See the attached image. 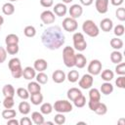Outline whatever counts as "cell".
I'll use <instances>...</instances> for the list:
<instances>
[{"label": "cell", "instance_id": "60d3db41", "mask_svg": "<svg viewBox=\"0 0 125 125\" xmlns=\"http://www.w3.org/2000/svg\"><path fill=\"white\" fill-rule=\"evenodd\" d=\"M14 104H15L14 97H5L3 101V106L5 108H13Z\"/></svg>", "mask_w": 125, "mask_h": 125}, {"label": "cell", "instance_id": "f6af8a7d", "mask_svg": "<svg viewBox=\"0 0 125 125\" xmlns=\"http://www.w3.org/2000/svg\"><path fill=\"white\" fill-rule=\"evenodd\" d=\"M124 31H125V28H124V26H123L122 24H117V25L114 27V29H113V32H114V34H115L117 37L122 36V35L124 34Z\"/></svg>", "mask_w": 125, "mask_h": 125}, {"label": "cell", "instance_id": "2e32d148", "mask_svg": "<svg viewBox=\"0 0 125 125\" xmlns=\"http://www.w3.org/2000/svg\"><path fill=\"white\" fill-rule=\"evenodd\" d=\"M22 76L26 80H32L36 76V70L31 66H26L22 69Z\"/></svg>", "mask_w": 125, "mask_h": 125}, {"label": "cell", "instance_id": "ee69618b", "mask_svg": "<svg viewBox=\"0 0 125 125\" xmlns=\"http://www.w3.org/2000/svg\"><path fill=\"white\" fill-rule=\"evenodd\" d=\"M115 72L118 75H125V63L124 62H119L115 66Z\"/></svg>", "mask_w": 125, "mask_h": 125}, {"label": "cell", "instance_id": "3957f363", "mask_svg": "<svg viewBox=\"0 0 125 125\" xmlns=\"http://www.w3.org/2000/svg\"><path fill=\"white\" fill-rule=\"evenodd\" d=\"M82 30L85 34L90 37H97L100 33V29L98 25L92 20H86L82 24Z\"/></svg>", "mask_w": 125, "mask_h": 125}, {"label": "cell", "instance_id": "9f6ffc18", "mask_svg": "<svg viewBox=\"0 0 125 125\" xmlns=\"http://www.w3.org/2000/svg\"><path fill=\"white\" fill-rule=\"evenodd\" d=\"M3 23H4V18H3L2 16H0V26H1Z\"/></svg>", "mask_w": 125, "mask_h": 125}, {"label": "cell", "instance_id": "8d00e7d4", "mask_svg": "<svg viewBox=\"0 0 125 125\" xmlns=\"http://www.w3.org/2000/svg\"><path fill=\"white\" fill-rule=\"evenodd\" d=\"M94 112H96V113L99 114V115H104V114L107 112V106L105 105V104L100 102L99 104L97 105L96 109L94 110Z\"/></svg>", "mask_w": 125, "mask_h": 125}, {"label": "cell", "instance_id": "5b68a950", "mask_svg": "<svg viewBox=\"0 0 125 125\" xmlns=\"http://www.w3.org/2000/svg\"><path fill=\"white\" fill-rule=\"evenodd\" d=\"M72 40H73V47L75 50L82 52L84 50H86L87 48V42L84 38L83 33L81 32H75L72 36Z\"/></svg>", "mask_w": 125, "mask_h": 125}, {"label": "cell", "instance_id": "e575fe53", "mask_svg": "<svg viewBox=\"0 0 125 125\" xmlns=\"http://www.w3.org/2000/svg\"><path fill=\"white\" fill-rule=\"evenodd\" d=\"M17 95L19 96V98H21L22 100H27L30 96L28 90L25 88H22V87H20L17 89Z\"/></svg>", "mask_w": 125, "mask_h": 125}, {"label": "cell", "instance_id": "6f0895ef", "mask_svg": "<svg viewBox=\"0 0 125 125\" xmlns=\"http://www.w3.org/2000/svg\"><path fill=\"white\" fill-rule=\"evenodd\" d=\"M44 124H49V125H53V124H54V122H52V121H47V122H44Z\"/></svg>", "mask_w": 125, "mask_h": 125}, {"label": "cell", "instance_id": "d590c367", "mask_svg": "<svg viewBox=\"0 0 125 125\" xmlns=\"http://www.w3.org/2000/svg\"><path fill=\"white\" fill-rule=\"evenodd\" d=\"M53 111V105L50 103H44L40 106V112L42 114H50Z\"/></svg>", "mask_w": 125, "mask_h": 125}, {"label": "cell", "instance_id": "52a82bcc", "mask_svg": "<svg viewBox=\"0 0 125 125\" xmlns=\"http://www.w3.org/2000/svg\"><path fill=\"white\" fill-rule=\"evenodd\" d=\"M78 27V23L75 19L67 17L62 21V28L67 32H74Z\"/></svg>", "mask_w": 125, "mask_h": 125}, {"label": "cell", "instance_id": "74e56055", "mask_svg": "<svg viewBox=\"0 0 125 125\" xmlns=\"http://www.w3.org/2000/svg\"><path fill=\"white\" fill-rule=\"evenodd\" d=\"M35 79H36V81L41 85H43V84H46L47 82H48V75L46 74V73H44L43 71H41V72H38V74H36V76H35Z\"/></svg>", "mask_w": 125, "mask_h": 125}, {"label": "cell", "instance_id": "c3c4849f", "mask_svg": "<svg viewBox=\"0 0 125 125\" xmlns=\"http://www.w3.org/2000/svg\"><path fill=\"white\" fill-rule=\"evenodd\" d=\"M40 5L44 8H50L54 5V0H40Z\"/></svg>", "mask_w": 125, "mask_h": 125}, {"label": "cell", "instance_id": "484cf974", "mask_svg": "<svg viewBox=\"0 0 125 125\" xmlns=\"http://www.w3.org/2000/svg\"><path fill=\"white\" fill-rule=\"evenodd\" d=\"M101 72H102L101 77L104 82H110L114 77V73L110 69H104V70H103Z\"/></svg>", "mask_w": 125, "mask_h": 125}, {"label": "cell", "instance_id": "277c9868", "mask_svg": "<svg viewBox=\"0 0 125 125\" xmlns=\"http://www.w3.org/2000/svg\"><path fill=\"white\" fill-rule=\"evenodd\" d=\"M53 109H55V111L60 113H66V112L72 111L73 105L70 102L66 100H58L55 102L53 105Z\"/></svg>", "mask_w": 125, "mask_h": 125}, {"label": "cell", "instance_id": "f546056e", "mask_svg": "<svg viewBox=\"0 0 125 125\" xmlns=\"http://www.w3.org/2000/svg\"><path fill=\"white\" fill-rule=\"evenodd\" d=\"M17 116V112L15 109H12V108H6L2 111V117L6 120L8 119H11V118H15Z\"/></svg>", "mask_w": 125, "mask_h": 125}, {"label": "cell", "instance_id": "8fae6325", "mask_svg": "<svg viewBox=\"0 0 125 125\" xmlns=\"http://www.w3.org/2000/svg\"><path fill=\"white\" fill-rule=\"evenodd\" d=\"M108 3H109V0H96L95 7L98 13L105 14L108 11Z\"/></svg>", "mask_w": 125, "mask_h": 125}, {"label": "cell", "instance_id": "e0dca14e", "mask_svg": "<svg viewBox=\"0 0 125 125\" xmlns=\"http://www.w3.org/2000/svg\"><path fill=\"white\" fill-rule=\"evenodd\" d=\"M8 66H9V69L11 70V72L22 68L21 67V60L19 58H13V59H11L9 61V62H8Z\"/></svg>", "mask_w": 125, "mask_h": 125}, {"label": "cell", "instance_id": "4fadbf2b", "mask_svg": "<svg viewBox=\"0 0 125 125\" xmlns=\"http://www.w3.org/2000/svg\"><path fill=\"white\" fill-rule=\"evenodd\" d=\"M100 27L104 32H109L113 28V22L109 18H104L100 22Z\"/></svg>", "mask_w": 125, "mask_h": 125}, {"label": "cell", "instance_id": "f907efd6", "mask_svg": "<svg viewBox=\"0 0 125 125\" xmlns=\"http://www.w3.org/2000/svg\"><path fill=\"white\" fill-rule=\"evenodd\" d=\"M32 124V120L29 117H22L20 120V125H31Z\"/></svg>", "mask_w": 125, "mask_h": 125}, {"label": "cell", "instance_id": "836d02e7", "mask_svg": "<svg viewBox=\"0 0 125 125\" xmlns=\"http://www.w3.org/2000/svg\"><path fill=\"white\" fill-rule=\"evenodd\" d=\"M66 78H67V80L69 82L75 83L79 79V72L77 70H69V72L66 75Z\"/></svg>", "mask_w": 125, "mask_h": 125}, {"label": "cell", "instance_id": "4dcf8cb0", "mask_svg": "<svg viewBox=\"0 0 125 125\" xmlns=\"http://www.w3.org/2000/svg\"><path fill=\"white\" fill-rule=\"evenodd\" d=\"M109 43H110V46H111L114 50H120V49H122V47H123V41H122L120 38H118V37L112 38Z\"/></svg>", "mask_w": 125, "mask_h": 125}, {"label": "cell", "instance_id": "ab89813d", "mask_svg": "<svg viewBox=\"0 0 125 125\" xmlns=\"http://www.w3.org/2000/svg\"><path fill=\"white\" fill-rule=\"evenodd\" d=\"M73 104H74V105L76 107H79V108L80 107H83L86 104V98L83 95H81V96H79L78 98H76L73 101Z\"/></svg>", "mask_w": 125, "mask_h": 125}, {"label": "cell", "instance_id": "94428289", "mask_svg": "<svg viewBox=\"0 0 125 125\" xmlns=\"http://www.w3.org/2000/svg\"><path fill=\"white\" fill-rule=\"evenodd\" d=\"M0 27H1V26H0Z\"/></svg>", "mask_w": 125, "mask_h": 125}, {"label": "cell", "instance_id": "30bf717a", "mask_svg": "<svg viewBox=\"0 0 125 125\" xmlns=\"http://www.w3.org/2000/svg\"><path fill=\"white\" fill-rule=\"evenodd\" d=\"M68 13H69V16L70 18H73V19H78L82 16L83 14V8L81 5L79 4H73L70 6L69 10H68Z\"/></svg>", "mask_w": 125, "mask_h": 125}, {"label": "cell", "instance_id": "7402d4cb", "mask_svg": "<svg viewBox=\"0 0 125 125\" xmlns=\"http://www.w3.org/2000/svg\"><path fill=\"white\" fill-rule=\"evenodd\" d=\"M100 92L104 95H109L113 92V85L110 82H104L102 84L101 88H100Z\"/></svg>", "mask_w": 125, "mask_h": 125}, {"label": "cell", "instance_id": "ffe728a7", "mask_svg": "<svg viewBox=\"0 0 125 125\" xmlns=\"http://www.w3.org/2000/svg\"><path fill=\"white\" fill-rule=\"evenodd\" d=\"M31 120L34 124L36 125H42L44 124V117H43V114L39 111H33L31 113Z\"/></svg>", "mask_w": 125, "mask_h": 125}, {"label": "cell", "instance_id": "9c48e42d", "mask_svg": "<svg viewBox=\"0 0 125 125\" xmlns=\"http://www.w3.org/2000/svg\"><path fill=\"white\" fill-rule=\"evenodd\" d=\"M40 20L42 21L43 23L45 24H50V23H53L55 22L56 21V16L55 14L53 13V11H50V10H46V11H43L40 15Z\"/></svg>", "mask_w": 125, "mask_h": 125}, {"label": "cell", "instance_id": "7c38bea8", "mask_svg": "<svg viewBox=\"0 0 125 125\" xmlns=\"http://www.w3.org/2000/svg\"><path fill=\"white\" fill-rule=\"evenodd\" d=\"M67 12V7L63 3H58L53 8V13L58 17H63L65 16Z\"/></svg>", "mask_w": 125, "mask_h": 125}, {"label": "cell", "instance_id": "f1b7e54d", "mask_svg": "<svg viewBox=\"0 0 125 125\" xmlns=\"http://www.w3.org/2000/svg\"><path fill=\"white\" fill-rule=\"evenodd\" d=\"M18 108H19V111L23 115H26L30 112V104L27 102H21Z\"/></svg>", "mask_w": 125, "mask_h": 125}, {"label": "cell", "instance_id": "44dd1931", "mask_svg": "<svg viewBox=\"0 0 125 125\" xmlns=\"http://www.w3.org/2000/svg\"><path fill=\"white\" fill-rule=\"evenodd\" d=\"M87 63V59L83 54L75 55V66L78 68H83Z\"/></svg>", "mask_w": 125, "mask_h": 125}, {"label": "cell", "instance_id": "4316f807", "mask_svg": "<svg viewBox=\"0 0 125 125\" xmlns=\"http://www.w3.org/2000/svg\"><path fill=\"white\" fill-rule=\"evenodd\" d=\"M27 90L29 92V94H32V93H36V92H40L41 91V86L40 84L36 81H31L27 84Z\"/></svg>", "mask_w": 125, "mask_h": 125}, {"label": "cell", "instance_id": "1f68e13d", "mask_svg": "<svg viewBox=\"0 0 125 125\" xmlns=\"http://www.w3.org/2000/svg\"><path fill=\"white\" fill-rule=\"evenodd\" d=\"M23 34L26 36V37H34L36 35V29L33 25H26L23 29Z\"/></svg>", "mask_w": 125, "mask_h": 125}, {"label": "cell", "instance_id": "d6986e66", "mask_svg": "<svg viewBox=\"0 0 125 125\" xmlns=\"http://www.w3.org/2000/svg\"><path fill=\"white\" fill-rule=\"evenodd\" d=\"M29 98H30L31 104H34V105H39V104H41L42 102H43V95H42L40 92H36V93L30 94Z\"/></svg>", "mask_w": 125, "mask_h": 125}, {"label": "cell", "instance_id": "11a10c76", "mask_svg": "<svg viewBox=\"0 0 125 125\" xmlns=\"http://www.w3.org/2000/svg\"><path fill=\"white\" fill-rule=\"evenodd\" d=\"M73 0H62V3L63 4H69V3H71Z\"/></svg>", "mask_w": 125, "mask_h": 125}, {"label": "cell", "instance_id": "ac0fdd59", "mask_svg": "<svg viewBox=\"0 0 125 125\" xmlns=\"http://www.w3.org/2000/svg\"><path fill=\"white\" fill-rule=\"evenodd\" d=\"M66 95H67V99H68L69 101L73 102L76 98H78L79 96H81V95H82V92H81V90H80V89L73 87V88H70V89L67 91Z\"/></svg>", "mask_w": 125, "mask_h": 125}, {"label": "cell", "instance_id": "603a6c76", "mask_svg": "<svg viewBox=\"0 0 125 125\" xmlns=\"http://www.w3.org/2000/svg\"><path fill=\"white\" fill-rule=\"evenodd\" d=\"M2 93H3L4 97H14L15 96V93H16V90H15V88H14L13 85L6 84L2 88Z\"/></svg>", "mask_w": 125, "mask_h": 125}, {"label": "cell", "instance_id": "681fc988", "mask_svg": "<svg viewBox=\"0 0 125 125\" xmlns=\"http://www.w3.org/2000/svg\"><path fill=\"white\" fill-rule=\"evenodd\" d=\"M100 102H101V101H89V103H88V106H89V108H90L92 111H94V110L96 109V107H97V105L99 104Z\"/></svg>", "mask_w": 125, "mask_h": 125}, {"label": "cell", "instance_id": "db71d44e", "mask_svg": "<svg viewBox=\"0 0 125 125\" xmlns=\"http://www.w3.org/2000/svg\"><path fill=\"white\" fill-rule=\"evenodd\" d=\"M79 1L83 6H90L94 2V0H79Z\"/></svg>", "mask_w": 125, "mask_h": 125}, {"label": "cell", "instance_id": "7a4b0ae2", "mask_svg": "<svg viewBox=\"0 0 125 125\" xmlns=\"http://www.w3.org/2000/svg\"><path fill=\"white\" fill-rule=\"evenodd\" d=\"M75 53L74 49L70 46H66L62 50V61L66 67L75 66Z\"/></svg>", "mask_w": 125, "mask_h": 125}, {"label": "cell", "instance_id": "91938a15", "mask_svg": "<svg viewBox=\"0 0 125 125\" xmlns=\"http://www.w3.org/2000/svg\"><path fill=\"white\" fill-rule=\"evenodd\" d=\"M10 2H15V1H18V0H9Z\"/></svg>", "mask_w": 125, "mask_h": 125}, {"label": "cell", "instance_id": "d6a6232c", "mask_svg": "<svg viewBox=\"0 0 125 125\" xmlns=\"http://www.w3.org/2000/svg\"><path fill=\"white\" fill-rule=\"evenodd\" d=\"M19 41H20L19 36L16 35V34H14V33L8 34L6 36V38H5L6 45H8V44H19Z\"/></svg>", "mask_w": 125, "mask_h": 125}, {"label": "cell", "instance_id": "816d5d0a", "mask_svg": "<svg viewBox=\"0 0 125 125\" xmlns=\"http://www.w3.org/2000/svg\"><path fill=\"white\" fill-rule=\"evenodd\" d=\"M7 124L8 125H19L20 124V121H18L16 118H11V119H8L7 120Z\"/></svg>", "mask_w": 125, "mask_h": 125}, {"label": "cell", "instance_id": "b9f144b4", "mask_svg": "<svg viewBox=\"0 0 125 125\" xmlns=\"http://www.w3.org/2000/svg\"><path fill=\"white\" fill-rule=\"evenodd\" d=\"M54 123L58 124V125H62L65 123V116L63 115V113H60L58 112L55 117H54Z\"/></svg>", "mask_w": 125, "mask_h": 125}, {"label": "cell", "instance_id": "f35d334b", "mask_svg": "<svg viewBox=\"0 0 125 125\" xmlns=\"http://www.w3.org/2000/svg\"><path fill=\"white\" fill-rule=\"evenodd\" d=\"M19 44H8L6 47V51L10 55H16L19 53Z\"/></svg>", "mask_w": 125, "mask_h": 125}, {"label": "cell", "instance_id": "83f0119b", "mask_svg": "<svg viewBox=\"0 0 125 125\" xmlns=\"http://www.w3.org/2000/svg\"><path fill=\"white\" fill-rule=\"evenodd\" d=\"M90 101H101V92L97 88H90L89 91Z\"/></svg>", "mask_w": 125, "mask_h": 125}, {"label": "cell", "instance_id": "bcb514c9", "mask_svg": "<svg viewBox=\"0 0 125 125\" xmlns=\"http://www.w3.org/2000/svg\"><path fill=\"white\" fill-rule=\"evenodd\" d=\"M115 84L118 88L124 89L125 88V76L124 75H119V77H117V79L115 80Z\"/></svg>", "mask_w": 125, "mask_h": 125}, {"label": "cell", "instance_id": "f5cc1de1", "mask_svg": "<svg viewBox=\"0 0 125 125\" xmlns=\"http://www.w3.org/2000/svg\"><path fill=\"white\" fill-rule=\"evenodd\" d=\"M123 1L124 0H110V3H111V5L118 7V6H121L123 4Z\"/></svg>", "mask_w": 125, "mask_h": 125}, {"label": "cell", "instance_id": "680465c9", "mask_svg": "<svg viewBox=\"0 0 125 125\" xmlns=\"http://www.w3.org/2000/svg\"><path fill=\"white\" fill-rule=\"evenodd\" d=\"M77 124H85V125H86V122H81V121H79V122H77Z\"/></svg>", "mask_w": 125, "mask_h": 125}, {"label": "cell", "instance_id": "9a60e30c", "mask_svg": "<svg viewBox=\"0 0 125 125\" xmlns=\"http://www.w3.org/2000/svg\"><path fill=\"white\" fill-rule=\"evenodd\" d=\"M52 78H53V81H54L55 83L60 84V83H62V82L65 80L66 75H65V73L63 72V70L57 69V70H55V71L53 72Z\"/></svg>", "mask_w": 125, "mask_h": 125}, {"label": "cell", "instance_id": "8992f818", "mask_svg": "<svg viewBox=\"0 0 125 125\" xmlns=\"http://www.w3.org/2000/svg\"><path fill=\"white\" fill-rule=\"evenodd\" d=\"M103 68V64L99 60H92L89 64H88V73H90L91 75H99L102 71Z\"/></svg>", "mask_w": 125, "mask_h": 125}, {"label": "cell", "instance_id": "7bdbcfd3", "mask_svg": "<svg viewBox=\"0 0 125 125\" xmlns=\"http://www.w3.org/2000/svg\"><path fill=\"white\" fill-rule=\"evenodd\" d=\"M115 17L120 21H125V8H123V7L117 8V10L115 11Z\"/></svg>", "mask_w": 125, "mask_h": 125}, {"label": "cell", "instance_id": "5bb4252c", "mask_svg": "<svg viewBox=\"0 0 125 125\" xmlns=\"http://www.w3.org/2000/svg\"><path fill=\"white\" fill-rule=\"evenodd\" d=\"M47 67H48V62L44 59H37L34 62V63H33V68L36 71H38V72H41V71L46 70Z\"/></svg>", "mask_w": 125, "mask_h": 125}, {"label": "cell", "instance_id": "7dc6e473", "mask_svg": "<svg viewBox=\"0 0 125 125\" xmlns=\"http://www.w3.org/2000/svg\"><path fill=\"white\" fill-rule=\"evenodd\" d=\"M7 59V51L5 48L0 46V63H3Z\"/></svg>", "mask_w": 125, "mask_h": 125}, {"label": "cell", "instance_id": "6da1fadb", "mask_svg": "<svg viewBox=\"0 0 125 125\" xmlns=\"http://www.w3.org/2000/svg\"><path fill=\"white\" fill-rule=\"evenodd\" d=\"M41 41L43 45L49 50H57L64 44V34L62 31V28L58 25L47 27L42 35Z\"/></svg>", "mask_w": 125, "mask_h": 125}, {"label": "cell", "instance_id": "cb8c5ba5", "mask_svg": "<svg viewBox=\"0 0 125 125\" xmlns=\"http://www.w3.org/2000/svg\"><path fill=\"white\" fill-rule=\"evenodd\" d=\"M2 12L6 16H11L15 13V6L12 2H7L2 6Z\"/></svg>", "mask_w": 125, "mask_h": 125}, {"label": "cell", "instance_id": "d4e9b609", "mask_svg": "<svg viewBox=\"0 0 125 125\" xmlns=\"http://www.w3.org/2000/svg\"><path fill=\"white\" fill-rule=\"evenodd\" d=\"M122 60H123V55L118 50H114L113 52H111V54H110V61H111V62L117 64V63L121 62Z\"/></svg>", "mask_w": 125, "mask_h": 125}, {"label": "cell", "instance_id": "ba28073f", "mask_svg": "<svg viewBox=\"0 0 125 125\" xmlns=\"http://www.w3.org/2000/svg\"><path fill=\"white\" fill-rule=\"evenodd\" d=\"M93 83H94V76L91 75L90 73H87V74H84L80 78V80L78 82V85H79V87L81 89L87 90V89L92 88Z\"/></svg>", "mask_w": 125, "mask_h": 125}]
</instances>
